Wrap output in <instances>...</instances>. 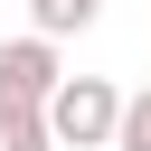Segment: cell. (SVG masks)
<instances>
[{"mask_svg": "<svg viewBox=\"0 0 151 151\" xmlns=\"http://www.w3.org/2000/svg\"><path fill=\"white\" fill-rule=\"evenodd\" d=\"M57 85H66V66H57V38H9L0 47V113H47L57 104Z\"/></svg>", "mask_w": 151, "mask_h": 151, "instance_id": "7a4b0ae2", "label": "cell"}, {"mask_svg": "<svg viewBox=\"0 0 151 151\" xmlns=\"http://www.w3.org/2000/svg\"><path fill=\"white\" fill-rule=\"evenodd\" d=\"M113 151H151V85L123 104V142H113Z\"/></svg>", "mask_w": 151, "mask_h": 151, "instance_id": "5b68a950", "label": "cell"}, {"mask_svg": "<svg viewBox=\"0 0 151 151\" xmlns=\"http://www.w3.org/2000/svg\"><path fill=\"white\" fill-rule=\"evenodd\" d=\"M123 85L113 76H66L57 85V104H47V123H57V151H113L123 142Z\"/></svg>", "mask_w": 151, "mask_h": 151, "instance_id": "6da1fadb", "label": "cell"}, {"mask_svg": "<svg viewBox=\"0 0 151 151\" xmlns=\"http://www.w3.org/2000/svg\"><path fill=\"white\" fill-rule=\"evenodd\" d=\"M0 151H57V123L47 113H0Z\"/></svg>", "mask_w": 151, "mask_h": 151, "instance_id": "277c9868", "label": "cell"}, {"mask_svg": "<svg viewBox=\"0 0 151 151\" xmlns=\"http://www.w3.org/2000/svg\"><path fill=\"white\" fill-rule=\"evenodd\" d=\"M94 19H104V0H28V28L38 38H85Z\"/></svg>", "mask_w": 151, "mask_h": 151, "instance_id": "3957f363", "label": "cell"}]
</instances>
